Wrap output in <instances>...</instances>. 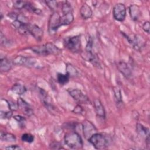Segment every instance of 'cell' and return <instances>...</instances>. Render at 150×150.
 Listing matches in <instances>:
<instances>
[{
	"label": "cell",
	"instance_id": "obj_1",
	"mask_svg": "<svg viewBox=\"0 0 150 150\" xmlns=\"http://www.w3.org/2000/svg\"><path fill=\"white\" fill-rule=\"evenodd\" d=\"M30 49L35 53L42 56L58 55L62 53V50L60 48L50 42L32 46L30 47Z\"/></svg>",
	"mask_w": 150,
	"mask_h": 150
},
{
	"label": "cell",
	"instance_id": "obj_2",
	"mask_svg": "<svg viewBox=\"0 0 150 150\" xmlns=\"http://www.w3.org/2000/svg\"><path fill=\"white\" fill-rule=\"evenodd\" d=\"M65 144L74 149H80L83 146V141L80 135L76 132L66 134L64 138Z\"/></svg>",
	"mask_w": 150,
	"mask_h": 150
},
{
	"label": "cell",
	"instance_id": "obj_3",
	"mask_svg": "<svg viewBox=\"0 0 150 150\" xmlns=\"http://www.w3.org/2000/svg\"><path fill=\"white\" fill-rule=\"evenodd\" d=\"M81 45V38L79 35L67 36L63 40L64 46L74 53H77L80 50Z\"/></svg>",
	"mask_w": 150,
	"mask_h": 150
},
{
	"label": "cell",
	"instance_id": "obj_4",
	"mask_svg": "<svg viewBox=\"0 0 150 150\" xmlns=\"http://www.w3.org/2000/svg\"><path fill=\"white\" fill-rule=\"evenodd\" d=\"M93 146L97 149H103L108 146V140L102 134L96 132L94 134L88 139Z\"/></svg>",
	"mask_w": 150,
	"mask_h": 150
},
{
	"label": "cell",
	"instance_id": "obj_5",
	"mask_svg": "<svg viewBox=\"0 0 150 150\" xmlns=\"http://www.w3.org/2000/svg\"><path fill=\"white\" fill-rule=\"evenodd\" d=\"M123 36L127 39L129 43L134 49L137 50H140L145 45V41L144 38L138 35H127L124 32H121Z\"/></svg>",
	"mask_w": 150,
	"mask_h": 150
},
{
	"label": "cell",
	"instance_id": "obj_6",
	"mask_svg": "<svg viewBox=\"0 0 150 150\" xmlns=\"http://www.w3.org/2000/svg\"><path fill=\"white\" fill-rule=\"evenodd\" d=\"M62 26L61 16L57 12H54L50 16L48 22V30L50 35L56 33L58 29Z\"/></svg>",
	"mask_w": 150,
	"mask_h": 150
},
{
	"label": "cell",
	"instance_id": "obj_7",
	"mask_svg": "<svg viewBox=\"0 0 150 150\" xmlns=\"http://www.w3.org/2000/svg\"><path fill=\"white\" fill-rule=\"evenodd\" d=\"M69 94L79 104H90V100L88 96L79 89H71L68 90Z\"/></svg>",
	"mask_w": 150,
	"mask_h": 150
},
{
	"label": "cell",
	"instance_id": "obj_8",
	"mask_svg": "<svg viewBox=\"0 0 150 150\" xmlns=\"http://www.w3.org/2000/svg\"><path fill=\"white\" fill-rule=\"evenodd\" d=\"M12 62L16 65L26 66L28 67H33L35 66L37 63V60L32 57L18 56L14 58Z\"/></svg>",
	"mask_w": 150,
	"mask_h": 150
},
{
	"label": "cell",
	"instance_id": "obj_9",
	"mask_svg": "<svg viewBox=\"0 0 150 150\" xmlns=\"http://www.w3.org/2000/svg\"><path fill=\"white\" fill-rule=\"evenodd\" d=\"M127 14L126 7L124 4H116L112 9V15L114 18L120 22H122L125 20Z\"/></svg>",
	"mask_w": 150,
	"mask_h": 150
},
{
	"label": "cell",
	"instance_id": "obj_10",
	"mask_svg": "<svg viewBox=\"0 0 150 150\" xmlns=\"http://www.w3.org/2000/svg\"><path fill=\"white\" fill-rule=\"evenodd\" d=\"M83 132L84 137L88 139L94 134L97 132V128L94 125L88 120H84L82 123Z\"/></svg>",
	"mask_w": 150,
	"mask_h": 150
},
{
	"label": "cell",
	"instance_id": "obj_11",
	"mask_svg": "<svg viewBox=\"0 0 150 150\" xmlns=\"http://www.w3.org/2000/svg\"><path fill=\"white\" fill-rule=\"evenodd\" d=\"M39 96L42 104L46 108V109H47L49 111H52L54 109V107L52 101V98L48 94V93L43 88H40Z\"/></svg>",
	"mask_w": 150,
	"mask_h": 150
},
{
	"label": "cell",
	"instance_id": "obj_12",
	"mask_svg": "<svg viewBox=\"0 0 150 150\" xmlns=\"http://www.w3.org/2000/svg\"><path fill=\"white\" fill-rule=\"evenodd\" d=\"M28 33L31 35L36 40L40 41L43 38V30L38 25L35 24H28Z\"/></svg>",
	"mask_w": 150,
	"mask_h": 150
},
{
	"label": "cell",
	"instance_id": "obj_13",
	"mask_svg": "<svg viewBox=\"0 0 150 150\" xmlns=\"http://www.w3.org/2000/svg\"><path fill=\"white\" fill-rule=\"evenodd\" d=\"M82 57L87 60V62L91 63L94 66L97 67H101V64L97 55L93 53V51H86L81 54Z\"/></svg>",
	"mask_w": 150,
	"mask_h": 150
},
{
	"label": "cell",
	"instance_id": "obj_14",
	"mask_svg": "<svg viewBox=\"0 0 150 150\" xmlns=\"http://www.w3.org/2000/svg\"><path fill=\"white\" fill-rule=\"evenodd\" d=\"M17 103L18 105V108H20V110L23 112V113H24V114L26 115L27 116H30L33 114V111L32 107L23 98L21 97L18 98Z\"/></svg>",
	"mask_w": 150,
	"mask_h": 150
},
{
	"label": "cell",
	"instance_id": "obj_15",
	"mask_svg": "<svg viewBox=\"0 0 150 150\" xmlns=\"http://www.w3.org/2000/svg\"><path fill=\"white\" fill-rule=\"evenodd\" d=\"M94 108L97 114V116L101 118H105V111L104 107L99 99H96L93 103Z\"/></svg>",
	"mask_w": 150,
	"mask_h": 150
},
{
	"label": "cell",
	"instance_id": "obj_16",
	"mask_svg": "<svg viewBox=\"0 0 150 150\" xmlns=\"http://www.w3.org/2000/svg\"><path fill=\"white\" fill-rule=\"evenodd\" d=\"M137 132L142 137H144L146 142L147 145L149 144V128L144 126L142 124L138 123L136 126Z\"/></svg>",
	"mask_w": 150,
	"mask_h": 150
},
{
	"label": "cell",
	"instance_id": "obj_17",
	"mask_svg": "<svg viewBox=\"0 0 150 150\" xmlns=\"http://www.w3.org/2000/svg\"><path fill=\"white\" fill-rule=\"evenodd\" d=\"M117 68L120 72L126 78H129L131 76V70L124 61H119L117 63Z\"/></svg>",
	"mask_w": 150,
	"mask_h": 150
},
{
	"label": "cell",
	"instance_id": "obj_18",
	"mask_svg": "<svg viewBox=\"0 0 150 150\" xmlns=\"http://www.w3.org/2000/svg\"><path fill=\"white\" fill-rule=\"evenodd\" d=\"M129 13L131 18L134 21H137L141 15L139 6L136 4H132L129 6Z\"/></svg>",
	"mask_w": 150,
	"mask_h": 150
},
{
	"label": "cell",
	"instance_id": "obj_19",
	"mask_svg": "<svg viewBox=\"0 0 150 150\" xmlns=\"http://www.w3.org/2000/svg\"><path fill=\"white\" fill-rule=\"evenodd\" d=\"M80 13L84 19H88L91 17L93 11L88 4H84L80 9Z\"/></svg>",
	"mask_w": 150,
	"mask_h": 150
},
{
	"label": "cell",
	"instance_id": "obj_20",
	"mask_svg": "<svg viewBox=\"0 0 150 150\" xmlns=\"http://www.w3.org/2000/svg\"><path fill=\"white\" fill-rule=\"evenodd\" d=\"M13 62L10 61L5 57H1L0 70L1 72H7L9 71L12 67Z\"/></svg>",
	"mask_w": 150,
	"mask_h": 150
},
{
	"label": "cell",
	"instance_id": "obj_21",
	"mask_svg": "<svg viewBox=\"0 0 150 150\" xmlns=\"http://www.w3.org/2000/svg\"><path fill=\"white\" fill-rule=\"evenodd\" d=\"M73 21H74V15L73 14V12L63 13V15L61 16L62 26L70 25L73 22Z\"/></svg>",
	"mask_w": 150,
	"mask_h": 150
},
{
	"label": "cell",
	"instance_id": "obj_22",
	"mask_svg": "<svg viewBox=\"0 0 150 150\" xmlns=\"http://www.w3.org/2000/svg\"><path fill=\"white\" fill-rule=\"evenodd\" d=\"M66 74L70 77H75L79 75V72L77 69L71 63H67L66 65Z\"/></svg>",
	"mask_w": 150,
	"mask_h": 150
},
{
	"label": "cell",
	"instance_id": "obj_23",
	"mask_svg": "<svg viewBox=\"0 0 150 150\" xmlns=\"http://www.w3.org/2000/svg\"><path fill=\"white\" fill-rule=\"evenodd\" d=\"M11 90L13 93H15L18 95H22L25 93L26 91V88L25 87V86L21 84H15L12 86L11 88Z\"/></svg>",
	"mask_w": 150,
	"mask_h": 150
},
{
	"label": "cell",
	"instance_id": "obj_24",
	"mask_svg": "<svg viewBox=\"0 0 150 150\" xmlns=\"http://www.w3.org/2000/svg\"><path fill=\"white\" fill-rule=\"evenodd\" d=\"M113 93H114V100L115 101V103L117 106L121 105L122 104V97L120 89L117 87H114L113 88Z\"/></svg>",
	"mask_w": 150,
	"mask_h": 150
},
{
	"label": "cell",
	"instance_id": "obj_25",
	"mask_svg": "<svg viewBox=\"0 0 150 150\" xmlns=\"http://www.w3.org/2000/svg\"><path fill=\"white\" fill-rule=\"evenodd\" d=\"M1 139L3 141H6V142H15L16 139V138L15 135L9 133V132H1Z\"/></svg>",
	"mask_w": 150,
	"mask_h": 150
},
{
	"label": "cell",
	"instance_id": "obj_26",
	"mask_svg": "<svg viewBox=\"0 0 150 150\" xmlns=\"http://www.w3.org/2000/svg\"><path fill=\"white\" fill-rule=\"evenodd\" d=\"M70 77L67 74H63L61 73H57V80L58 83L61 85L66 84L69 81Z\"/></svg>",
	"mask_w": 150,
	"mask_h": 150
},
{
	"label": "cell",
	"instance_id": "obj_27",
	"mask_svg": "<svg viewBox=\"0 0 150 150\" xmlns=\"http://www.w3.org/2000/svg\"><path fill=\"white\" fill-rule=\"evenodd\" d=\"M27 4H28V1L16 0V1H13L12 6H13V8H15L16 9L21 10V9H25V7H26Z\"/></svg>",
	"mask_w": 150,
	"mask_h": 150
},
{
	"label": "cell",
	"instance_id": "obj_28",
	"mask_svg": "<svg viewBox=\"0 0 150 150\" xmlns=\"http://www.w3.org/2000/svg\"><path fill=\"white\" fill-rule=\"evenodd\" d=\"M62 11L63 14L73 12V9L71 4L68 1H64L62 5Z\"/></svg>",
	"mask_w": 150,
	"mask_h": 150
},
{
	"label": "cell",
	"instance_id": "obj_29",
	"mask_svg": "<svg viewBox=\"0 0 150 150\" xmlns=\"http://www.w3.org/2000/svg\"><path fill=\"white\" fill-rule=\"evenodd\" d=\"M34 136L29 133H25L21 136L22 141L27 143L33 142L34 141Z\"/></svg>",
	"mask_w": 150,
	"mask_h": 150
},
{
	"label": "cell",
	"instance_id": "obj_30",
	"mask_svg": "<svg viewBox=\"0 0 150 150\" xmlns=\"http://www.w3.org/2000/svg\"><path fill=\"white\" fill-rule=\"evenodd\" d=\"M45 2L50 10L53 11V12H56L59 5L56 1H45Z\"/></svg>",
	"mask_w": 150,
	"mask_h": 150
},
{
	"label": "cell",
	"instance_id": "obj_31",
	"mask_svg": "<svg viewBox=\"0 0 150 150\" xmlns=\"http://www.w3.org/2000/svg\"><path fill=\"white\" fill-rule=\"evenodd\" d=\"M13 118L18 122L19 125L20 126V127L21 128H23L25 127V124H26V119L25 117L21 116V115H15L13 116Z\"/></svg>",
	"mask_w": 150,
	"mask_h": 150
},
{
	"label": "cell",
	"instance_id": "obj_32",
	"mask_svg": "<svg viewBox=\"0 0 150 150\" xmlns=\"http://www.w3.org/2000/svg\"><path fill=\"white\" fill-rule=\"evenodd\" d=\"M1 118L2 119H9L11 118L12 116V110H8V111H2L1 110L0 112Z\"/></svg>",
	"mask_w": 150,
	"mask_h": 150
},
{
	"label": "cell",
	"instance_id": "obj_33",
	"mask_svg": "<svg viewBox=\"0 0 150 150\" xmlns=\"http://www.w3.org/2000/svg\"><path fill=\"white\" fill-rule=\"evenodd\" d=\"M6 102L9 110L12 111H16L18 108H19L18 103H13V101H8V100H6Z\"/></svg>",
	"mask_w": 150,
	"mask_h": 150
},
{
	"label": "cell",
	"instance_id": "obj_34",
	"mask_svg": "<svg viewBox=\"0 0 150 150\" xmlns=\"http://www.w3.org/2000/svg\"><path fill=\"white\" fill-rule=\"evenodd\" d=\"M72 112L77 114H83L84 113V109L80 104H78L74 108Z\"/></svg>",
	"mask_w": 150,
	"mask_h": 150
},
{
	"label": "cell",
	"instance_id": "obj_35",
	"mask_svg": "<svg viewBox=\"0 0 150 150\" xmlns=\"http://www.w3.org/2000/svg\"><path fill=\"white\" fill-rule=\"evenodd\" d=\"M50 147L52 149H64L63 147H62V145L58 142H53L50 144Z\"/></svg>",
	"mask_w": 150,
	"mask_h": 150
},
{
	"label": "cell",
	"instance_id": "obj_36",
	"mask_svg": "<svg viewBox=\"0 0 150 150\" xmlns=\"http://www.w3.org/2000/svg\"><path fill=\"white\" fill-rule=\"evenodd\" d=\"M142 29L144 32H146L147 33H149V29H150V23L149 21L145 22L142 25Z\"/></svg>",
	"mask_w": 150,
	"mask_h": 150
},
{
	"label": "cell",
	"instance_id": "obj_37",
	"mask_svg": "<svg viewBox=\"0 0 150 150\" xmlns=\"http://www.w3.org/2000/svg\"><path fill=\"white\" fill-rule=\"evenodd\" d=\"M0 39H1V43L2 45L6 46L7 44H8V40L7 38L5 37V36L3 34V33L2 32H1Z\"/></svg>",
	"mask_w": 150,
	"mask_h": 150
},
{
	"label": "cell",
	"instance_id": "obj_38",
	"mask_svg": "<svg viewBox=\"0 0 150 150\" xmlns=\"http://www.w3.org/2000/svg\"><path fill=\"white\" fill-rule=\"evenodd\" d=\"M6 149H12V150H19V149H21L22 148L18 145H11L10 146H8L5 148Z\"/></svg>",
	"mask_w": 150,
	"mask_h": 150
},
{
	"label": "cell",
	"instance_id": "obj_39",
	"mask_svg": "<svg viewBox=\"0 0 150 150\" xmlns=\"http://www.w3.org/2000/svg\"><path fill=\"white\" fill-rule=\"evenodd\" d=\"M1 19H2V18H3V16H2V13H1Z\"/></svg>",
	"mask_w": 150,
	"mask_h": 150
}]
</instances>
